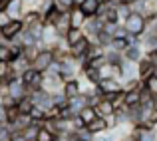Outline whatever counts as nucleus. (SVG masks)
<instances>
[{"label": "nucleus", "instance_id": "nucleus-38", "mask_svg": "<svg viewBox=\"0 0 157 141\" xmlns=\"http://www.w3.org/2000/svg\"><path fill=\"white\" fill-rule=\"evenodd\" d=\"M26 2H32V0H26Z\"/></svg>", "mask_w": 157, "mask_h": 141}, {"label": "nucleus", "instance_id": "nucleus-40", "mask_svg": "<svg viewBox=\"0 0 157 141\" xmlns=\"http://www.w3.org/2000/svg\"><path fill=\"white\" fill-rule=\"evenodd\" d=\"M0 127H2V123H0Z\"/></svg>", "mask_w": 157, "mask_h": 141}, {"label": "nucleus", "instance_id": "nucleus-25", "mask_svg": "<svg viewBox=\"0 0 157 141\" xmlns=\"http://www.w3.org/2000/svg\"><path fill=\"white\" fill-rule=\"evenodd\" d=\"M84 74H86V78H88L92 84H98V82L101 80V78H100V72H98V68H90V66H84Z\"/></svg>", "mask_w": 157, "mask_h": 141}, {"label": "nucleus", "instance_id": "nucleus-29", "mask_svg": "<svg viewBox=\"0 0 157 141\" xmlns=\"http://www.w3.org/2000/svg\"><path fill=\"white\" fill-rule=\"evenodd\" d=\"M30 117L34 119V121H44V119H46V111H44L40 105H34L32 111H30Z\"/></svg>", "mask_w": 157, "mask_h": 141}, {"label": "nucleus", "instance_id": "nucleus-1", "mask_svg": "<svg viewBox=\"0 0 157 141\" xmlns=\"http://www.w3.org/2000/svg\"><path fill=\"white\" fill-rule=\"evenodd\" d=\"M123 28L127 30V34L139 38L145 32V16L141 12H129V16L123 20Z\"/></svg>", "mask_w": 157, "mask_h": 141}, {"label": "nucleus", "instance_id": "nucleus-5", "mask_svg": "<svg viewBox=\"0 0 157 141\" xmlns=\"http://www.w3.org/2000/svg\"><path fill=\"white\" fill-rule=\"evenodd\" d=\"M119 90H123V88L119 86L117 78H104V80H100L96 84V93L101 95V97H104V93H107V92H119Z\"/></svg>", "mask_w": 157, "mask_h": 141}, {"label": "nucleus", "instance_id": "nucleus-33", "mask_svg": "<svg viewBox=\"0 0 157 141\" xmlns=\"http://www.w3.org/2000/svg\"><path fill=\"white\" fill-rule=\"evenodd\" d=\"M149 123L151 125H157V107H153V109H151V113H149Z\"/></svg>", "mask_w": 157, "mask_h": 141}, {"label": "nucleus", "instance_id": "nucleus-23", "mask_svg": "<svg viewBox=\"0 0 157 141\" xmlns=\"http://www.w3.org/2000/svg\"><path fill=\"white\" fill-rule=\"evenodd\" d=\"M54 139H56V133L48 127H40L36 133V141H54Z\"/></svg>", "mask_w": 157, "mask_h": 141}, {"label": "nucleus", "instance_id": "nucleus-12", "mask_svg": "<svg viewBox=\"0 0 157 141\" xmlns=\"http://www.w3.org/2000/svg\"><path fill=\"white\" fill-rule=\"evenodd\" d=\"M88 48H90V40L84 36V38H82L80 42L76 44V46L70 48V52H72V58H74V60H84V56H86V52H88Z\"/></svg>", "mask_w": 157, "mask_h": 141}, {"label": "nucleus", "instance_id": "nucleus-28", "mask_svg": "<svg viewBox=\"0 0 157 141\" xmlns=\"http://www.w3.org/2000/svg\"><path fill=\"white\" fill-rule=\"evenodd\" d=\"M101 28H104V22H101L100 18H98V20H90V22H88V32H90V36H96L98 32L101 30Z\"/></svg>", "mask_w": 157, "mask_h": 141}, {"label": "nucleus", "instance_id": "nucleus-24", "mask_svg": "<svg viewBox=\"0 0 157 141\" xmlns=\"http://www.w3.org/2000/svg\"><path fill=\"white\" fill-rule=\"evenodd\" d=\"M16 117H18V107H16V103L14 105H10V107H4V121L6 123H14L16 121Z\"/></svg>", "mask_w": 157, "mask_h": 141}, {"label": "nucleus", "instance_id": "nucleus-6", "mask_svg": "<svg viewBox=\"0 0 157 141\" xmlns=\"http://www.w3.org/2000/svg\"><path fill=\"white\" fill-rule=\"evenodd\" d=\"M62 93H64V97L68 99H74L78 97V95L82 93V88H80V82L74 80V78H70V80H64V84H62Z\"/></svg>", "mask_w": 157, "mask_h": 141}, {"label": "nucleus", "instance_id": "nucleus-27", "mask_svg": "<svg viewBox=\"0 0 157 141\" xmlns=\"http://www.w3.org/2000/svg\"><path fill=\"white\" fill-rule=\"evenodd\" d=\"M54 4H56V8L60 12H70L72 6L76 4V0H54Z\"/></svg>", "mask_w": 157, "mask_h": 141}, {"label": "nucleus", "instance_id": "nucleus-17", "mask_svg": "<svg viewBox=\"0 0 157 141\" xmlns=\"http://www.w3.org/2000/svg\"><path fill=\"white\" fill-rule=\"evenodd\" d=\"M16 107H18V113L30 115L32 107H34V99H32V95H22L20 99H16Z\"/></svg>", "mask_w": 157, "mask_h": 141}, {"label": "nucleus", "instance_id": "nucleus-37", "mask_svg": "<svg viewBox=\"0 0 157 141\" xmlns=\"http://www.w3.org/2000/svg\"><path fill=\"white\" fill-rule=\"evenodd\" d=\"M125 141H135V139H133V137H129V139H125Z\"/></svg>", "mask_w": 157, "mask_h": 141}, {"label": "nucleus", "instance_id": "nucleus-21", "mask_svg": "<svg viewBox=\"0 0 157 141\" xmlns=\"http://www.w3.org/2000/svg\"><path fill=\"white\" fill-rule=\"evenodd\" d=\"M123 103H125V107H135V105H141V101H139V90H129V92H125Z\"/></svg>", "mask_w": 157, "mask_h": 141}, {"label": "nucleus", "instance_id": "nucleus-16", "mask_svg": "<svg viewBox=\"0 0 157 141\" xmlns=\"http://www.w3.org/2000/svg\"><path fill=\"white\" fill-rule=\"evenodd\" d=\"M84 36H86V34L82 32V28H74V26H72L68 32H66L64 38H66V44H68V48H72V46H76V44L80 42Z\"/></svg>", "mask_w": 157, "mask_h": 141}, {"label": "nucleus", "instance_id": "nucleus-14", "mask_svg": "<svg viewBox=\"0 0 157 141\" xmlns=\"http://www.w3.org/2000/svg\"><path fill=\"white\" fill-rule=\"evenodd\" d=\"M153 72H155V68L151 66V62L147 60V58H141V60L137 62V78H139V80H145V78H149Z\"/></svg>", "mask_w": 157, "mask_h": 141}, {"label": "nucleus", "instance_id": "nucleus-8", "mask_svg": "<svg viewBox=\"0 0 157 141\" xmlns=\"http://www.w3.org/2000/svg\"><path fill=\"white\" fill-rule=\"evenodd\" d=\"M78 6H80V10L86 14V18H94V16L98 14V10H100V6H101V0H80Z\"/></svg>", "mask_w": 157, "mask_h": 141}, {"label": "nucleus", "instance_id": "nucleus-30", "mask_svg": "<svg viewBox=\"0 0 157 141\" xmlns=\"http://www.w3.org/2000/svg\"><path fill=\"white\" fill-rule=\"evenodd\" d=\"M36 22H42L40 12H28V14L24 16V26H30V24H36Z\"/></svg>", "mask_w": 157, "mask_h": 141}, {"label": "nucleus", "instance_id": "nucleus-11", "mask_svg": "<svg viewBox=\"0 0 157 141\" xmlns=\"http://www.w3.org/2000/svg\"><path fill=\"white\" fill-rule=\"evenodd\" d=\"M121 54H123V58H125V60L133 62V64H137V62L143 58V54H141V46H139V44H129V46L123 50Z\"/></svg>", "mask_w": 157, "mask_h": 141}, {"label": "nucleus", "instance_id": "nucleus-31", "mask_svg": "<svg viewBox=\"0 0 157 141\" xmlns=\"http://www.w3.org/2000/svg\"><path fill=\"white\" fill-rule=\"evenodd\" d=\"M147 60L151 62V66H153V68L157 70V50H149V52H147Z\"/></svg>", "mask_w": 157, "mask_h": 141}, {"label": "nucleus", "instance_id": "nucleus-10", "mask_svg": "<svg viewBox=\"0 0 157 141\" xmlns=\"http://www.w3.org/2000/svg\"><path fill=\"white\" fill-rule=\"evenodd\" d=\"M54 28H56V32L60 36H66V32L72 28V24H70V12H60V16H58Z\"/></svg>", "mask_w": 157, "mask_h": 141}, {"label": "nucleus", "instance_id": "nucleus-9", "mask_svg": "<svg viewBox=\"0 0 157 141\" xmlns=\"http://www.w3.org/2000/svg\"><path fill=\"white\" fill-rule=\"evenodd\" d=\"M86 22H88V18H86V14L80 10V6H78V2H76L72 6V10H70V24H72L74 28H82Z\"/></svg>", "mask_w": 157, "mask_h": 141}, {"label": "nucleus", "instance_id": "nucleus-3", "mask_svg": "<svg viewBox=\"0 0 157 141\" xmlns=\"http://www.w3.org/2000/svg\"><path fill=\"white\" fill-rule=\"evenodd\" d=\"M56 60L54 58V50L52 48H46V50H40L38 54H36V58L30 62V68H34L36 72H48V68H50V64Z\"/></svg>", "mask_w": 157, "mask_h": 141}, {"label": "nucleus", "instance_id": "nucleus-26", "mask_svg": "<svg viewBox=\"0 0 157 141\" xmlns=\"http://www.w3.org/2000/svg\"><path fill=\"white\" fill-rule=\"evenodd\" d=\"M143 86H145L153 95H157V76L155 74H151L149 78H145V80H143Z\"/></svg>", "mask_w": 157, "mask_h": 141}, {"label": "nucleus", "instance_id": "nucleus-20", "mask_svg": "<svg viewBox=\"0 0 157 141\" xmlns=\"http://www.w3.org/2000/svg\"><path fill=\"white\" fill-rule=\"evenodd\" d=\"M22 2H24V0H10L8 6L4 8V12H6L10 18H18L20 12H22Z\"/></svg>", "mask_w": 157, "mask_h": 141}, {"label": "nucleus", "instance_id": "nucleus-2", "mask_svg": "<svg viewBox=\"0 0 157 141\" xmlns=\"http://www.w3.org/2000/svg\"><path fill=\"white\" fill-rule=\"evenodd\" d=\"M20 80L24 82L26 90L36 92V90H42V86H44V74L42 72H36L34 68H26L22 72V76H20Z\"/></svg>", "mask_w": 157, "mask_h": 141}, {"label": "nucleus", "instance_id": "nucleus-34", "mask_svg": "<svg viewBox=\"0 0 157 141\" xmlns=\"http://www.w3.org/2000/svg\"><path fill=\"white\" fill-rule=\"evenodd\" d=\"M8 2H10V0H0V10H4V8L8 6Z\"/></svg>", "mask_w": 157, "mask_h": 141}, {"label": "nucleus", "instance_id": "nucleus-15", "mask_svg": "<svg viewBox=\"0 0 157 141\" xmlns=\"http://www.w3.org/2000/svg\"><path fill=\"white\" fill-rule=\"evenodd\" d=\"M96 111H98V115H101V117H109V115L115 113L113 103H111L109 99H104V97H101L100 101L96 103Z\"/></svg>", "mask_w": 157, "mask_h": 141}, {"label": "nucleus", "instance_id": "nucleus-13", "mask_svg": "<svg viewBox=\"0 0 157 141\" xmlns=\"http://www.w3.org/2000/svg\"><path fill=\"white\" fill-rule=\"evenodd\" d=\"M107 127H109V125H107V117H101V115H98L94 121H90L88 125H86V129L92 131V133L96 135V133H104Z\"/></svg>", "mask_w": 157, "mask_h": 141}, {"label": "nucleus", "instance_id": "nucleus-22", "mask_svg": "<svg viewBox=\"0 0 157 141\" xmlns=\"http://www.w3.org/2000/svg\"><path fill=\"white\" fill-rule=\"evenodd\" d=\"M119 68H121V76L125 78V80L137 76V68H133V62H129V60L121 62V64H119Z\"/></svg>", "mask_w": 157, "mask_h": 141}, {"label": "nucleus", "instance_id": "nucleus-18", "mask_svg": "<svg viewBox=\"0 0 157 141\" xmlns=\"http://www.w3.org/2000/svg\"><path fill=\"white\" fill-rule=\"evenodd\" d=\"M78 115H80V119L88 125L90 121H94V119L98 117V111H96V107H94V105H84L80 111H78Z\"/></svg>", "mask_w": 157, "mask_h": 141}, {"label": "nucleus", "instance_id": "nucleus-35", "mask_svg": "<svg viewBox=\"0 0 157 141\" xmlns=\"http://www.w3.org/2000/svg\"><path fill=\"white\" fill-rule=\"evenodd\" d=\"M96 141H111V139H109V137H107V135H101V137H98Z\"/></svg>", "mask_w": 157, "mask_h": 141}, {"label": "nucleus", "instance_id": "nucleus-4", "mask_svg": "<svg viewBox=\"0 0 157 141\" xmlns=\"http://www.w3.org/2000/svg\"><path fill=\"white\" fill-rule=\"evenodd\" d=\"M24 30V20L20 18H10L8 24L2 26V38L4 40H14L16 36H20Z\"/></svg>", "mask_w": 157, "mask_h": 141}, {"label": "nucleus", "instance_id": "nucleus-7", "mask_svg": "<svg viewBox=\"0 0 157 141\" xmlns=\"http://www.w3.org/2000/svg\"><path fill=\"white\" fill-rule=\"evenodd\" d=\"M6 90H8V95L14 99H20L22 95H26L24 92H26V86H24L22 80H18V78H12L10 82L6 84Z\"/></svg>", "mask_w": 157, "mask_h": 141}, {"label": "nucleus", "instance_id": "nucleus-39", "mask_svg": "<svg viewBox=\"0 0 157 141\" xmlns=\"http://www.w3.org/2000/svg\"><path fill=\"white\" fill-rule=\"evenodd\" d=\"M155 36H157V30H155Z\"/></svg>", "mask_w": 157, "mask_h": 141}, {"label": "nucleus", "instance_id": "nucleus-36", "mask_svg": "<svg viewBox=\"0 0 157 141\" xmlns=\"http://www.w3.org/2000/svg\"><path fill=\"white\" fill-rule=\"evenodd\" d=\"M101 4H113V0H101Z\"/></svg>", "mask_w": 157, "mask_h": 141}, {"label": "nucleus", "instance_id": "nucleus-32", "mask_svg": "<svg viewBox=\"0 0 157 141\" xmlns=\"http://www.w3.org/2000/svg\"><path fill=\"white\" fill-rule=\"evenodd\" d=\"M125 36H127V30L117 24V26H115V30H113V38H125Z\"/></svg>", "mask_w": 157, "mask_h": 141}, {"label": "nucleus", "instance_id": "nucleus-19", "mask_svg": "<svg viewBox=\"0 0 157 141\" xmlns=\"http://www.w3.org/2000/svg\"><path fill=\"white\" fill-rule=\"evenodd\" d=\"M58 16H60V10L56 8V4H54V2H48V6H46V14H44L42 22H44V24H56Z\"/></svg>", "mask_w": 157, "mask_h": 141}]
</instances>
